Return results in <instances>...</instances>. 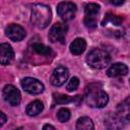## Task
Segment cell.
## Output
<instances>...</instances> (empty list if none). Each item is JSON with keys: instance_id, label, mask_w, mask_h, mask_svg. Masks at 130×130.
Returning a JSON list of instances; mask_svg holds the SVG:
<instances>
[{"instance_id": "cell-18", "label": "cell", "mask_w": 130, "mask_h": 130, "mask_svg": "<svg viewBox=\"0 0 130 130\" xmlns=\"http://www.w3.org/2000/svg\"><path fill=\"white\" fill-rule=\"evenodd\" d=\"M100 11V5L95 3H89L85 6L84 12L86 16H98V13Z\"/></svg>"}, {"instance_id": "cell-16", "label": "cell", "mask_w": 130, "mask_h": 130, "mask_svg": "<svg viewBox=\"0 0 130 130\" xmlns=\"http://www.w3.org/2000/svg\"><path fill=\"white\" fill-rule=\"evenodd\" d=\"M94 128L93 122L89 117H80L76 122V129L80 130H92Z\"/></svg>"}, {"instance_id": "cell-19", "label": "cell", "mask_w": 130, "mask_h": 130, "mask_svg": "<svg viewBox=\"0 0 130 130\" xmlns=\"http://www.w3.org/2000/svg\"><path fill=\"white\" fill-rule=\"evenodd\" d=\"M70 111L66 108H61L58 112H57V119L62 122V123H65L67 122L69 119H70Z\"/></svg>"}, {"instance_id": "cell-22", "label": "cell", "mask_w": 130, "mask_h": 130, "mask_svg": "<svg viewBox=\"0 0 130 130\" xmlns=\"http://www.w3.org/2000/svg\"><path fill=\"white\" fill-rule=\"evenodd\" d=\"M59 96L60 98H54L55 103H57V104H67V103H70L74 100L73 98L67 96V95H64V94H59Z\"/></svg>"}, {"instance_id": "cell-23", "label": "cell", "mask_w": 130, "mask_h": 130, "mask_svg": "<svg viewBox=\"0 0 130 130\" xmlns=\"http://www.w3.org/2000/svg\"><path fill=\"white\" fill-rule=\"evenodd\" d=\"M6 120H7V118H6L5 114H4L3 112H1V113H0V126H3L4 123L6 122Z\"/></svg>"}, {"instance_id": "cell-2", "label": "cell", "mask_w": 130, "mask_h": 130, "mask_svg": "<svg viewBox=\"0 0 130 130\" xmlns=\"http://www.w3.org/2000/svg\"><path fill=\"white\" fill-rule=\"evenodd\" d=\"M85 61L87 65L93 69H103L111 62L110 54L102 49H92L86 55Z\"/></svg>"}, {"instance_id": "cell-10", "label": "cell", "mask_w": 130, "mask_h": 130, "mask_svg": "<svg viewBox=\"0 0 130 130\" xmlns=\"http://www.w3.org/2000/svg\"><path fill=\"white\" fill-rule=\"evenodd\" d=\"M5 32L6 36L13 42H19L23 40L25 37V30L19 24H14V23L9 24L5 28Z\"/></svg>"}, {"instance_id": "cell-8", "label": "cell", "mask_w": 130, "mask_h": 130, "mask_svg": "<svg viewBox=\"0 0 130 130\" xmlns=\"http://www.w3.org/2000/svg\"><path fill=\"white\" fill-rule=\"evenodd\" d=\"M68 77H69L68 69L64 66H58L57 68L54 69L50 78V82L54 86H61L65 83V81H67Z\"/></svg>"}, {"instance_id": "cell-9", "label": "cell", "mask_w": 130, "mask_h": 130, "mask_svg": "<svg viewBox=\"0 0 130 130\" xmlns=\"http://www.w3.org/2000/svg\"><path fill=\"white\" fill-rule=\"evenodd\" d=\"M116 115L124 124L130 123V96H127L120 104H118Z\"/></svg>"}, {"instance_id": "cell-13", "label": "cell", "mask_w": 130, "mask_h": 130, "mask_svg": "<svg viewBox=\"0 0 130 130\" xmlns=\"http://www.w3.org/2000/svg\"><path fill=\"white\" fill-rule=\"evenodd\" d=\"M124 125L125 124L119 119L116 113H109L105 118V126L109 129H121Z\"/></svg>"}, {"instance_id": "cell-20", "label": "cell", "mask_w": 130, "mask_h": 130, "mask_svg": "<svg viewBox=\"0 0 130 130\" xmlns=\"http://www.w3.org/2000/svg\"><path fill=\"white\" fill-rule=\"evenodd\" d=\"M121 20H122L121 17H118V16H115V15H112L111 13H108V14L106 15L104 21H103V25H106L109 21H111V22H112L113 24H115V25H119V24L121 23Z\"/></svg>"}, {"instance_id": "cell-15", "label": "cell", "mask_w": 130, "mask_h": 130, "mask_svg": "<svg viewBox=\"0 0 130 130\" xmlns=\"http://www.w3.org/2000/svg\"><path fill=\"white\" fill-rule=\"evenodd\" d=\"M44 109V105L41 101H34L31 103H29L27 106H26V109H25V113L29 116V117H35V116H38Z\"/></svg>"}, {"instance_id": "cell-6", "label": "cell", "mask_w": 130, "mask_h": 130, "mask_svg": "<svg viewBox=\"0 0 130 130\" xmlns=\"http://www.w3.org/2000/svg\"><path fill=\"white\" fill-rule=\"evenodd\" d=\"M68 30V26L63 22H57L53 24L49 31V40L52 43H64L66 34Z\"/></svg>"}, {"instance_id": "cell-25", "label": "cell", "mask_w": 130, "mask_h": 130, "mask_svg": "<svg viewBox=\"0 0 130 130\" xmlns=\"http://www.w3.org/2000/svg\"><path fill=\"white\" fill-rule=\"evenodd\" d=\"M43 129H44V130H46V129H52V130H55V127H54V126H52V125L47 124V125H45V126L43 127Z\"/></svg>"}, {"instance_id": "cell-4", "label": "cell", "mask_w": 130, "mask_h": 130, "mask_svg": "<svg viewBox=\"0 0 130 130\" xmlns=\"http://www.w3.org/2000/svg\"><path fill=\"white\" fill-rule=\"evenodd\" d=\"M2 94H3V99L4 101L9 104L10 106H18L21 102V94L20 91L12 84H7L3 87L2 90Z\"/></svg>"}, {"instance_id": "cell-12", "label": "cell", "mask_w": 130, "mask_h": 130, "mask_svg": "<svg viewBox=\"0 0 130 130\" xmlns=\"http://www.w3.org/2000/svg\"><path fill=\"white\" fill-rule=\"evenodd\" d=\"M128 73V67L124 63H115L108 70L107 75L109 77H120Z\"/></svg>"}, {"instance_id": "cell-11", "label": "cell", "mask_w": 130, "mask_h": 130, "mask_svg": "<svg viewBox=\"0 0 130 130\" xmlns=\"http://www.w3.org/2000/svg\"><path fill=\"white\" fill-rule=\"evenodd\" d=\"M14 57L13 49L9 44L3 43L0 46V62L2 65H7L12 61Z\"/></svg>"}, {"instance_id": "cell-7", "label": "cell", "mask_w": 130, "mask_h": 130, "mask_svg": "<svg viewBox=\"0 0 130 130\" xmlns=\"http://www.w3.org/2000/svg\"><path fill=\"white\" fill-rule=\"evenodd\" d=\"M21 86L26 92H28L30 94H40L45 89L44 84L40 80L32 78V77L23 78L21 80Z\"/></svg>"}, {"instance_id": "cell-3", "label": "cell", "mask_w": 130, "mask_h": 130, "mask_svg": "<svg viewBox=\"0 0 130 130\" xmlns=\"http://www.w3.org/2000/svg\"><path fill=\"white\" fill-rule=\"evenodd\" d=\"M85 102L90 108H104L109 102V95L106 91L90 86L86 91Z\"/></svg>"}, {"instance_id": "cell-14", "label": "cell", "mask_w": 130, "mask_h": 130, "mask_svg": "<svg viewBox=\"0 0 130 130\" xmlns=\"http://www.w3.org/2000/svg\"><path fill=\"white\" fill-rule=\"evenodd\" d=\"M85 48H86V42H85L84 39H81V38L75 39V40L70 44V47H69L71 54L76 55V56L82 54V53L84 52Z\"/></svg>"}, {"instance_id": "cell-1", "label": "cell", "mask_w": 130, "mask_h": 130, "mask_svg": "<svg viewBox=\"0 0 130 130\" xmlns=\"http://www.w3.org/2000/svg\"><path fill=\"white\" fill-rule=\"evenodd\" d=\"M52 18V12L49 6L45 4H35L31 7L30 21L38 28H46Z\"/></svg>"}, {"instance_id": "cell-5", "label": "cell", "mask_w": 130, "mask_h": 130, "mask_svg": "<svg viewBox=\"0 0 130 130\" xmlns=\"http://www.w3.org/2000/svg\"><path fill=\"white\" fill-rule=\"evenodd\" d=\"M76 5L72 2H60L57 6V13L60 16V18L64 21H69L73 19L76 14Z\"/></svg>"}, {"instance_id": "cell-17", "label": "cell", "mask_w": 130, "mask_h": 130, "mask_svg": "<svg viewBox=\"0 0 130 130\" xmlns=\"http://www.w3.org/2000/svg\"><path fill=\"white\" fill-rule=\"evenodd\" d=\"M31 49H32L34 52H36L38 55H41V56H50V54L52 53L51 48L45 46L44 44L38 43V42L32 43Z\"/></svg>"}, {"instance_id": "cell-24", "label": "cell", "mask_w": 130, "mask_h": 130, "mask_svg": "<svg viewBox=\"0 0 130 130\" xmlns=\"http://www.w3.org/2000/svg\"><path fill=\"white\" fill-rule=\"evenodd\" d=\"M113 5H116V6H119V5H122L125 0H109Z\"/></svg>"}, {"instance_id": "cell-21", "label": "cell", "mask_w": 130, "mask_h": 130, "mask_svg": "<svg viewBox=\"0 0 130 130\" xmlns=\"http://www.w3.org/2000/svg\"><path fill=\"white\" fill-rule=\"evenodd\" d=\"M78 85H79V79L74 76V77H72V78L69 80V82L67 83L66 89H67L68 91H74V90H76V89L78 88Z\"/></svg>"}]
</instances>
